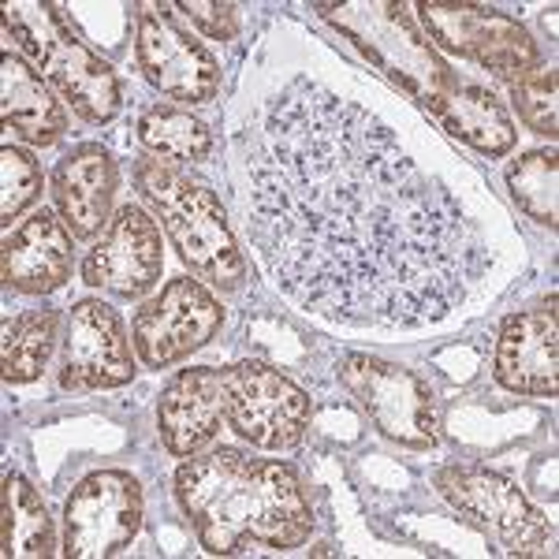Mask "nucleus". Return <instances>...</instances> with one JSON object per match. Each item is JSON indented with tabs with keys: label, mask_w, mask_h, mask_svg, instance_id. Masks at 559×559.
I'll list each match as a JSON object with an SVG mask.
<instances>
[{
	"label": "nucleus",
	"mask_w": 559,
	"mask_h": 559,
	"mask_svg": "<svg viewBox=\"0 0 559 559\" xmlns=\"http://www.w3.org/2000/svg\"><path fill=\"white\" fill-rule=\"evenodd\" d=\"M0 116L15 139L31 146H52L64 139L68 112L57 102L49 83L15 52L0 57Z\"/></svg>",
	"instance_id": "18"
},
{
	"label": "nucleus",
	"mask_w": 559,
	"mask_h": 559,
	"mask_svg": "<svg viewBox=\"0 0 559 559\" xmlns=\"http://www.w3.org/2000/svg\"><path fill=\"white\" fill-rule=\"evenodd\" d=\"M134 64L153 90L183 105H210L221 94V64L194 34H187L168 8H139Z\"/></svg>",
	"instance_id": "11"
},
{
	"label": "nucleus",
	"mask_w": 559,
	"mask_h": 559,
	"mask_svg": "<svg viewBox=\"0 0 559 559\" xmlns=\"http://www.w3.org/2000/svg\"><path fill=\"white\" fill-rule=\"evenodd\" d=\"M224 388L216 369H179L157 400V432L168 455L194 459L221 437Z\"/></svg>",
	"instance_id": "16"
},
{
	"label": "nucleus",
	"mask_w": 559,
	"mask_h": 559,
	"mask_svg": "<svg viewBox=\"0 0 559 559\" xmlns=\"http://www.w3.org/2000/svg\"><path fill=\"white\" fill-rule=\"evenodd\" d=\"M4 31L34 71H41L45 83L57 90L60 102H68L86 123H112L120 116V79L71 31L60 4L4 8Z\"/></svg>",
	"instance_id": "4"
},
{
	"label": "nucleus",
	"mask_w": 559,
	"mask_h": 559,
	"mask_svg": "<svg viewBox=\"0 0 559 559\" xmlns=\"http://www.w3.org/2000/svg\"><path fill=\"white\" fill-rule=\"evenodd\" d=\"M0 508H4V556L8 559H49L57 548L52 537L49 508L23 474L4 477V492H0Z\"/></svg>",
	"instance_id": "22"
},
{
	"label": "nucleus",
	"mask_w": 559,
	"mask_h": 559,
	"mask_svg": "<svg viewBox=\"0 0 559 559\" xmlns=\"http://www.w3.org/2000/svg\"><path fill=\"white\" fill-rule=\"evenodd\" d=\"M421 23L429 38L444 52L496 71V75H515L537 64V41L519 20L508 12H496L485 4H466V0H426L418 4Z\"/></svg>",
	"instance_id": "10"
},
{
	"label": "nucleus",
	"mask_w": 559,
	"mask_h": 559,
	"mask_svg": "<svg viewBox=\"0 0 559 559\" xmlns=\"http://www.w3.org/2000/svg\"><path fill=\"white\" fill-rule=\"evenodd\" d=\"M146 496L128 471H94L71 489L64 503V556L105 559L139 537Z\"/></svg>",
	"instance_id": "8"
},
{
	"label": "nucleus",
	"mask_w": 559,
	"mask_h": 559,
	"mask_svg": "<svg viewBox=\"0 0 559 559\" xmlns=\"http://www.w3.org/2000/svg\"><path fill=\"white\" fill-rule=\"evenodd\" d=\"M176 500L210 556H239L254 545L273 552L302 548L313 511L287 463L216 448L187 459L173 477Z\"/></svg>",
	"instance_id": "2"
},
{
	"label": "nucleus",
	"mask_w": 559,
	"mask_h": 559,
	"mask_svg": "<svg viewBox=\"0 0 559 559\" xmlns=\"http://www.w3.org/2000/svg\"><path fill=\"white\" fill-rule=\"evenodd\" d=\"M71 231L57 213L38 210L4 236V284L20 295H49L71 276Z\"/></svg>",
	"instance_id": "17"
},
{
	"label": "nucleus",
	"mask_w": 559,
	"mask_h": 559,
	"mask_svg": "<svg viewBox=\"0 0 559 559\" xmlns=\"http://www.w3.org/2000/svg\"><path fill=\"white\" fill-rule=\"evenodd\" d=\"M176 12H183L205 38L213 41H231L239 34V12L236 4H210V0H187L176 4Z\"/></svg>",
	"instance_id": "26"
},
{
	"label": "nucleus",
	"mask_w": 559,
	"mask_h": 559,
	"mask_svg": "<svg viewBox=\"0 0 559 559\" xmlns=\"http://www.w3.org/2000/svg\"><path fill=\"white\" fill-rule=\"evenodd\" d=\"M432 485L448 503L474 522L477 530L500 540L503 552L511 556H552L556 530L534 503L522 496L511 477L489 471L477 463H448L437 466Z\"/></svg>",
	"instance_id": "5"
},
{
	"label": "nucleus",
	"mask_w": 559,
	"mask_h": 559,
	"mask_svg": "<svg viewBox=\"0 0 559 559\" xmlns=\"http://www.w3.org/2000/svg\"><path fill=\"white\" fill-rule=\"evenodd\" d=\"M508 187L511 198L519 202V210L530 216V221L545 224V228H556L559 221V160H556V146L530 150L522 153L519 160L508 165Z\"/></svg>",
	"instance_id": "23"
},
{
	"label": "nucleus",
	"mask_w": 559,
	"mask_h": 559,
	"mask_svg": "<svg viewBox=\"0 0 559 559\" xmlns=\"http://www.w3.org/2000/svg\"><path fill=\"white\" fill-rule=\"evenodd\" d=\"M492 377L515 395L552 400L559 392V324L556 299L503 318L496 336Z\"/></svg>",
	"instance_id": "14"
},
{
	"label": "nucleus",
	"mask_w": 559,
	"mask_h": 559,
	"mask_svg": "<svg viewBox=\"0 0 559 559\" xmlns=\"http://www.w3.org/2000/svg\"><path fill=\"white\" fill-rule=\"evenodd\" d=\"M131 179L198 280H210L228 295L247 284V258L210 187L157 157H134Z\"/></svg>",
	"instance_id": "3"
},
{
	"label": "nucleus",
	"mask_w": 559,
	"mask_h": 559,
	"mask_svg": "<svg viewBox=\"0 0 559 559\" xmlns=\"http://www.w3.org/2000/svg\"><path fill=\"white\" fill-rule=\"evenodd\" d=\"M60 313L57 310H20L4 318L0 332V369L8 384H34L57 350Z\"/></svg>",
	"instance_id": "21"
},
{
	"label": "nucleus",
	"mask_w": 559,
	"mask_h": 559,
	"mask_svg": "<svg viewBox=\"0 0 559 559\" xmlns=\"http://www.w3.org/2000/svg\"><path fill=\"white\" fill-rule=\"evenodd\" d=\"M511 97L530 131L545 134L548 142H556L559 134V102H556V71L545 64H534L519 71L511 79Z\"/></svg>",
	"instance_id": "24"
},
{
	"label": "nucleus",
	"mask_w": 559,
	"mask_h": 559,
	"mask_svg": "<svg viewBox=\"0 0 559 559\" xmlns=\"http://www.w3.org/2000/svg\"><path fill=\"white\" fill-rule=\"evenodd\" d=\"M123 329V318L102 299H83L71 306L60 340L57 381L64 392H108L134 381V350Z\"/></svg>",
	"instance_id": "12"
},
{
	"label": "nucleus",
	"mask_w": 559,
	"mask_h": 559,
	"mask_svg": "<svg viewBox=\"0 0 559 559\" xmlns=\"http://www.w3.org/2000/svg\"><path fill=\"white\" fill-rule=\"evenodd\" d=\"M426 108L455 139L471 142L485 157H503L519 139L508 108L496 102V94L485 86L466 83V86H452L448 94H426Z\"/></svg>",
	"instance_id": "19"
},
{
	"label": "nucleus",
	"mask_w": 559,
	"mask_h": 559,
	"mask_svg": "<svg viewBox=\"0 0 559 559\" xmlns=\"http://www.w3.org/2000/svg\"><path fill=\"white\" fill-rule=\"evenodd\" d=\"M239 213L295 306L350 329H426L492 269L463 202L421 173L377 112L310 75L236 134Z\"/></svg>",
	"instance_id": "1"
},
{
	"label": "nucleus",
	"mask_w": 559,
	"mask_h": 559,
	"mask_svg": "<svg viewBox=\"0 0 559 559\" xmlns=\"http://www.w3.org/2000/svg\"><path fill=\"white\" fill-rule=\"evenodd\" d=\"M0 173H4V202H0V221L12 228L23 210H31L41 198V165L34 153L20 146H0Z\"/></svg>",
	"instance_id": "25"
},
{
	"label": "nucleus",
	"mask_w": 559,
	"mask_h": 559,
	"mask_svg": "<svg viewBox=\"0 0 559 559\" xmlns=\"http://www.w3.org/2000/svg\"><path fill=\"white\" fill-rule=\"evenodd\" d=\"M221 373L224 418L228 426L261 452H292L310 429V395L292 377L265 362H231Z\"/></svg>",
	"instance_id": "7"
},
{
	"label": "nucleus",
	"mask_w": 559,
	"mask_h": 559,
	"mask_svg": "<svg viewBox=\"0 0 559 559\" xmlns=\"http://www.w3.org/2000/svg\"><path fill=\"white\" fill-rule=\"evenodd\" d=\"M224 329V306L198 280L176 276L139 306L131 321V344L142 366L168 369L202 350Z\"/></svg>",
	"instance_id": "9"
},
{
	"label": "nucleus",
	"mask_w": 559,
	"mask_h": 559,
	"mask_svg": "<svg viewBox=\"0 0 559 559\" xmlns=\"http://www.w3.org/2000/svg\"><path fill=\"white\" fill-rule=\"evenodd\" d=\"M120 187L116 160L102 142H79L57 160L49 179V194L57 202L60 221L75 239H94L112 221V198Z\"/></svg>",
	"instance_id": "15"
},
{
	"label": "nucleus",
	"mask_w": 559,
	"mask_h": 559,
	"mask_svg": "<svg viewBox=\"0 0 559 559\" xmlns=\"http://www.w3.org/2000/svg\"><path fill=\"white\" fill-rule=\"evenodd\" d=\"M340 384L392 444L432 452L440 444L437 395L414 369L373 355H344L336 362Z\"/></svg>",
	"instance_id": "6"
},
{
	"label": "nucleus",
	"mask_w": 559,
	"mask_h": 559,
	"mask_svg": "<svg viewBox=\"0 0 559 559\" xmlns=\"http://www.w3.org/2000/svg\"><path fill=\"white\" fill-rule=\"evenodd\" d=\"M160 269H165V250H160L157 221L131 202L112 213L102 239L83 258L86 284L116 299H142L157 287Z\"/></svg>",
	"instance_id": "13"
},
{
	"label": "nucleus",
	"mask_w": 559,
	"mask_h": 559,
	"mask_svg": "<svg viewBox=\"0 0 559 559\" xmlns=\"http://www.w3.org/2000/svg\"><path fill=\"white\" fill-rule=\"evenodd\" d=\"M139 146L157 160H179V165H202L213 157V131L198 120L191 108L179 105H146L134 123Z\"/></svg>",
	"instance_id": "20"
}]
</instances>
